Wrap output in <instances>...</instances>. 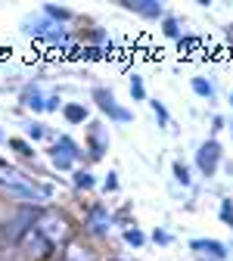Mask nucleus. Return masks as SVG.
I'll return each mask as SVG.
<instances>
[{"mask_svg":"<svg viewBox=\"0 0 233 261\" xmlns=\"http://www.w3.org/2000/svg\"><path fill=\"white\" fill-rule=\"evenodd\" d=\"M28 134L35 137V140H41V137H44V127H38V124H31V127H28Z\"/></svg>","mask_w":233,"mask_h":261,"instance_id":"obj_21","label":"nucleus"},{"mask_svg":"<svg viewBox=\"0 0 233 261\" xmlns=\"http://www.w3.org/2000/svg\"><path fill=\"white\" fill-rule=\"evenodd\" d=\"M28 35H38V38H47V41H53V44H59L62 38H65V31H62V25H56V22H44V25H38V28H25Z\"/></svg>","mask_w":233,"mask_h":261,"instance_id":"obj_4","label":"nucleus"},{"mask_svg":"<svg viewBox=\"0 0 233 261\" xmlns=\"http://www.w3.org/2000/svg\"><path fill=\"white\" fill-rule=\"evenodd\" d=\"M0 184L10 187L13 193H19L22 199H31V202H41V199H47V196H50V190H47V187H44V190H38L35 184H28L19 171H7V174H0Z\"/></svg>","mask_w":233,"mask_h":261,"instance_id":"obj_1","label":"nucleus"},{"mask_svg":"<svg viewBox=\"0 0 233 261\" xmlns=\"http://www.w3.org/2000/svg\"><path fill=\"white\" fill-rule=\"evenodd\" d=\"M96 100H99V106H103L106 112H112V115H115L118 121H127V118H131V115H127L124 109H118V106L112 103V93H106V90H96Z\"/></svg>","mask_w":233,"mask_h":261,"instance_id":"obj_5","label":"nucleus"},{"mask_svg":"<svg viewBox=\"0 0 233 261\" xmlns=\"http://www.w3.org/2000/svg\"><path fill=\"white\" fill-rule=\"evenodd\" d=\"M47 13H50V16H56V19H69V10H56V7H47Z\"/></svg>","mask_w":233,"mask_h":261,"instance_id":"obj_20","label":"nucleus"},{"mask_svg":"<svg viewBox=\"0 0 233 261\" xmlns=\"http://www.w3.org/2000/svg\"><path fill=\"white\" fill-rule=\"evenodd\" d=\"M165 35H168V38H177V35H180V28H177V22H174V19L165 22Z\"/></svg>","mask_w":233,"mask_h":261,"instance_id":"obj_18","label":"nucleus"},{"mask_svg":"<svg viewBox=\"0 0 233 261\" xmlns=\"http://www.w3.org/2000/svg\"><path fill=\"white\" fill-rule=\"evenodd\" d=\"M10 146H13L16 152H22V155H31V149H28V143H25V140H19V137H13V140H10Z\"/></svg>","mask_w":233,"mask_h":261,"instance_id":"obj_14","label":"nucleus"},{"mask_svg":"<svg viewBox=\"0 0 233 261\" xmlns=\"http://www.w3.org/2000/svg\"><path fill=\"white\" fill-rule=\"evenodd\" d=\"M193 90H196L199 96H209V100H212V93H215V87H212L205 78H193Z\"/></svg>","mask_w":233,"mask_h":261,"instance_id":"obj_9","label":"nucleus"},{"mask_svg":"<svg viewBox=\"0 0 233 261\" xmlns=\"http://www.w3.org/2000/svg\"><path fill=\"white\" fill-rule=\"evenodd\" d=\"M221 218L233 227V205H230V199H224V205H221Z\"/></svg>","mask_w":233,"mask_h":261,"instance_id":"obj_16","label":"nucleus"},{"mask_svg":"<svg viewBox=\"0 0 233 261\" xmlns=\"http://www.w3.org/2000/svg\"><path fill=\"white\" fill-rule=\"evenodd\" d=\"M38 233L47 243H59L65 233H69V224H65V218H59V215H44L41 224H38Z\"/></svg>","mask_w":233,"mask_h":261,"instance_id":"obj_2","label":"nucleus"},{"mask_svg":"<svg viewBox=\"0 0 233 261\" xmlns=\"http://www.w3.org/2000/svg\"><path fill=\"white\" fill-rule=\"evenodd\" d=\"M152 240H156V243H162V246H165V243H168V240H171V237H168V233H162V230H156V233H152Z\"/></svg>","mask_w":233,"mask_h":261,"instance_id":"obj_22","label":"nucleus"},{"mask_svg":"<svg viewBox=\"0 0 233 261\" xmlns=\"http://www.w3.org/2000/svg\"><path fill=\"white\" fill-rule=\"evenodd\" d=\"M131 93H134V100H143V81L140 78H131Z\"/></svg>","mask_w":233,"mask_h":261,"instance_id":"obj_13","label":"nucleus"},{"mask_svg":"<svg viewBox=\"0 0 233 261\" xmlns=\"http://www.w3.org/2000/svg\"><path fill=\"white\" fill-rule=\"evenodd\" d=\"M152 109H156V115H159V121H168V112H165V106H162L159 100H152Z\"/></svg>","mask_w":233,"mask_h":261,"instance_id":"obj_19","label":"nucleus"},{"mask_svg":"<svg viewBox=\"0 0 233 261\" xmlns=\"http://www.w3.org/2000/svg\"><path fill=\"white\" fill-rule=\"evenodd\" d=\"M65 118H69V121H84L87 118V109L78 106V103H72V106H65Z\"/></svg>","mask_w":233,"mask_h":261,"instance_id":"obj_7","label":"nucleus"},{"mask_svg":"<svg viewBox=\"0 0 233 261\" xmlns=\"http://www.w3.org/2000/svg\"><path fill=\"white\" fill-rule=\"evenodd\" d=\"M75 184H78V187H84V190H87V187H93V177H90V174H87V171H78V174H75Z\"/></svg>","mask_w":233,"mask_h":261,"instance_id":"obj_15","label":"nucleus"},{"mask_svg":"<svg viewBox=\"0 0 233 261\" xmlns=\"http://www.w3.org/2000/svg\"><path fill=\"white\" fill-rule=\"evenodd\" d=\"M174 177H177V180H180V184L187 187V184H190V171H187V165H180V162H174Z\"/></svg>","mask_w":233,"mask_h":261,"instance_id":"obj_11","label":"nucleus"},{"mask_svg":"<svg viewBox=\"0 0 233 261\" xmlns=\"http://www.w3.org/2000/svg\"><path fill=\"white\" fill-rule=\"evenodd\" d=\"M230 100H233V96H230Z\"/></svg>","mask_w":233,"mask_h":261,"instance_id":"obj_25","label":"nucleus"},{"mask_svg":"<svg viewBox=\"0 0 233 261\" xmlns=\"http://www.w3.org/2000/svg\"><path fill=\"white\" fill-rule=\"evenodd\" d=\"M115 187H118V177H115V174H109V177H106V190H115Z\"/></svg>","mask_w":233,"mask_h":261,"instance_id":"obj_23","label":"nucleus"},{"mask_svg":"<svg viewBox=\"0 0 233 261\" xmlns=\"http://www.w3.org/2000/svg\"><path fill=\"white\" fill-rule=\"evenodd\" d=\"M134 13H143V16H162V7L159 4H131Z\"/></svg>","mask_w":233,"mask_h":261,"instance_id":"obj_8","label":"nucleus"},{"mask_svg":"<svg viewBox=\"0 0 233 261\" xmlns=\"http://www.w3.org/2000/svg\"><path fill=\"white\" fill-rule=\"evenodd\" d=\"M0 168H7V162H4V159H0Z\"/></svg>","mask_w":233,"mask_h":261,"instance_id":"obj_24","label":"nucleus"},{"mask_svg":"<svg viewBox=\"0 0 233 261\" xmlns=\"http://www.w3.org/2000/svg\"><path fill=\"white\" fill-rule=\"evenodd\" d=\"M65 261H93V258H90V252H84L81 246H72L69 252H65Z\"/></svg>","mask_w":233,"mask_h":261,"instance_id":"obj_10","label":"nucleus"},{"mask_svg":"<svg viewBox=\"0 0 233 261\" xmlns=\"http://www.w3.org/2000/svg\"><path fill=\"white\" fill-rule=\"evenodd\" d=\"M124 240H127L131 246H143V233H140V230H127Z\"/></svg>","mask_w":233,"mask_h":261,"instance_id":"obj_17","label":"nucleus"},{"mask_svg":"<svg viewBox=\"0 0 233 261\" xmlns=\"http://www.w3.org/2000/svg\"><path fill=\"white\" fill-rule=\"evenodd\" d=\"M193 249H196V252H209V255H215V258H224V255H227V249H224L218 240H193Z\"/></svg>","mask_w":233,"mask_h":261,"instance_id":"obj_6","label":"nucleus"},{"mask_svg":"<svg viewBox=\"0 0 233 261\" xmlns=\"http://www.w3.org/2000/svg\"><path fill=\"white\" fill-rule=\"evenodd\" d=\"M218 159H221V146H218L215 140L202 143V149H199V155H196V162H199V168H202L205 174H212V171L218 168Z\"/></svg>","mask_w":233,"mask_h":261,"instance_id":"obj_3","label":"nucleus"},{"mask_svg":"<svg viewBox=\"0 0 233 261\" xmlns=\"http://www.w3.org/2000/svg\"><path fill=\"white\" fill-rule=\"evenodd\" d=\"M106 224H109V221L103 218V212H96V215H93V230H96V233H106V230H109Z\"/></svg>","mask_w":233,"mask_h":261,"instance_id":"obj_12","label":"nucleus"}]
</instances>
